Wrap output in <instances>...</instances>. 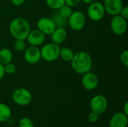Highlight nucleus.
Returning <instances> with one entry per match:
<instances>
[{"mask_svg":"<svg viewBox=\"0 0 128 127\" xmlns=\"http://www.w3.org/2000/svg\"><path fill=\"white\" fill-rule=\"evenodd\" d=\"M73 70L80 75L91 71L93 65L92 58L89 53L85 51H80L74 53V58L70 61Z\"/></svg>","mask_w":128,"mask_h":127,"instance_id":"f257e3e1","label":"nucleus"},{"mask_svg":"<svg viewBox=\"0 0 128 127\" xmlns=\"http://www.w3.org/2000/svg\"><path fill=\"white\" fill-rule=\"evenodd\" d=\"M30 31V24L28 20L23 17H16L10 22L9 31L15 40H26Z\"/></svg>","mask_w":128,"mask_h":127,"instance_id":"f03ea898","label":"nucleus"},{"mask_svg":"<svg viewBox=\"0 0 128 127\" xmlns=\"http://www.w3.org/2000/svg\"><path fill=\"white\" fill-rule=\"evenodd\" d=\"M13 102L20 106H26L32 101V94L31 91L24 88H19L12 93Z\"/></svg>","mask_w":128,"mask_h":127,"instance_id":"7ed1b4c3","label":"nucleus"},{"mask_svg":"<svg viewBox=\"0 0 128 127\" xmlns=\"http://www.w3.org/2000/svg\"><path fill=\"white\" fill-rule=\"evenodd\" d=\"M60 46L53 43L44 44L40 49L41 58L46 62H52L59 58Z\"/></svg>","mask_w":128,"mask_h":127,"instance_id":"20e7f679","label":"nucleus"},{"mask_svg":"<svg viewBox=\"0 0 128 127\" xmlns=\"http://www.w3.org/2000/svg\"><path fill=\"white\" fill-rule=\"evenodd\" d=\"M86 16L82 11L73 10L71 15L68 19V25L75 31H81L86 25Z\"/></svg>","mask_w":128,"mask_h":127,"instance_id":"39448f33","label":"nucleus"},{"mask_svg":"<svg viewBox=\"0 0 128 127\" xmlns=\"http://www.w3.org/2000/svg\"><path fill=\"white\" fill-rule=\"evenodd\" d=\"M106 11L103 3L94 1L88 4L87 15L91 20L94 22L100 21L104 17Z\"/></svg>","mask_w":128,"mask_h":127,"instance_id":"423d86ee","label":"nucleus"},{"mask_svg":"<svg viewBox=\"0 0 128 127\" xmlns=\"http://www.w3.org/2000/svg\"><path fill=\"white\" fill-rule=\"evenodd\" d=\"M108 107V102L106 98L102 94L94 95L90 101V108L92 112L100 115L104 114Z\"/></svg>","mask_w":128,"mask_h":127,"instance_id":"0eeeda50","label":"nucleus"},{"mask_svg":"<svg viewBox=\"0 0 128 127\" xmlns=\"http://www.w3.org/2000/svg\"><path fill=\"white\" fill-rule=\"evenodd\" d=\"M110 28L116 35H122L127 31L128 21L119 14L113 16L110 22Z\"/></svg>","mask_w":128,"mask_h":127,"instance_id":"6e6552de","label":"nucleus"},{"mask_svg":"<svg viewBox=\"0 0 128 127\" xmlns=\"http://www.w3.org/2000/svg\"><path fill=\"white\" fill-rule=\"evenodd\" d=\"M82 85L87 91H93L96 89L99 85L98 76L93 72L89 71L82 75Z\"/></svg>","mask_w":128,"mask_h":127,"instance_id":"1a4fd4ad","label":"nucleus"},{"mask_svg":"<svg viewBox=\"0 0 128 127\" xmlns=\"http://www.w3.org/2000/svg\"><path fill=\"white\" fill-rule=\"evenodd\" d=\"M24 59L29 64H36L41 59L40 49L38 46H30L24 50Z\"/></svg>","mask_w":128,"mask_h":127,"instance_id":"9d476101","label":"nucleus"},{"mask_svg":"<svg viewBox=\"0 0 128 127\" xmlns=\"http://www.w3.org/2000/svg\"><path fill=\"white\" fill-rule=\"evenodd\" d=\"M106 13L112 16L120 14V12L124 7L122 0H104L103 2Z\"/></svg>","mask_w":128,"mask_h":127,"instance_id":"9b49d317","label":"nucleus"},{"mask_svg":"<svg viewBox=\"0 0 128 127\" xmlns=\"http://www.w3.org/2000/svg\"><path fill=\"white\" fill-rule=\"evenodd\" d=\"M37 27L45 35H50L56 28L54 22L50 17L40 18L37 22Z\"/></svg>","mask_w":128,"mask_h":127,"instance_id":"f8f14e48","label":"nucleus"},{"mask_svg":"<svg viewBox=\"0 0 128 127\" xmlns=\"http://www.w3.org/2000/svg\"><path fill=\"white\" fill-rule=\"evenodd\" d=\"M30 46H39L44 44L45 41V34L42 33L40 30L33 29L31 30L26 39Z\"/></svg>","mask_w":128,"mask_h":127,"instance_id":"ddd939ff","label":"nucleus"},{"mask_svg":"<svg viewBox=\"0 0 128 127\" xmlns=\"http://www.w3.org/2000/svg\"><path fill=\"white\" fill-rule=\"evenodd\" d=\"M128 118L122 112L115 113L110 120V127H128Z\"/></svg>","mask_w":128,"mask_h":127,"instance_id":"4468645a","label":"nucleus"},{"mask_svg":"<svg viewBox=\"0 0 128 127\" xmlns=\"http://www.w3.org/2000/svg\"><path fill=\"white\" fill-rule=\"evenodd\" d=\"M67 31L65 28L63 27H56V29L50 34L52 43H56L57 45H60L64 42L67 38Z\"/></svg>","mask_w":128,"mask_h":127,"instance_id":"2eb2a0df","label":"nucleus"},{"mask_svg":"<svg viewBox=\"0 0 128 127\" xmlns=\"http://www.w3.org/2000/svg\"><path fill=\"white\" fill-rule=\"evenodd\" d=\"M12 115L10 108L5 103H0V122L4 123L8 121Z\"/></svg>","mask_w":128,"mask_h":127,"instance_id":"dca6fc26","label":"nucleus"},{"mask_svg":"<svg viewBox=\"0 0 128 127\" xmlns=\"http://www.w3.org/2000/svg\"><path fill=\"white\" fill-rule=\"evenodd\" d=\"M13 59V53L10 49L8 48H2L0 49V63L3 65L11 62Z\"/></svg>","mask_w":128,"mask_h":127,"instance_id":"f3484780","label":"nucleus"},{"mask_svg":"<svg viewBox=\"0 0 128 127\" xmlns=\"http://www.w3.org/2000/svg\"><path fill=\"white\" fill-rule=\"evenodd\" d=\"M74 52L68 47H62L60 48L59 52V58L62 59L64 62H70L72 58H74Z\"/></svg>","mask_w":128,"mask_h":127,"instance_id":"a211bd4d","label":"nucleus"},{"mask_svg":"<svg viewBox=\"0 0 128 127\" xmlns=\"http://www.w3.org/2000/svg\"><path fill=\"white\" fill-rule=\"evenodd\" d=\"M51 19L54 22L56 27H63V28H64L68 25V19L64 18L63 16H62L58 12L55 13L52 15Z\"/></svg>","mask_w":128,"mask_h":127,"instance_id":"6ab92c4d","label":"nucleus"},{"mask_svg":"<svg viewBox=\"0 0 128 127\" xmlns=\"http://www.w3.org/2000/svg\"><path fill=\"white\" fill-rule=\"evenodd\" d=\"M46 5L52 10H58L64 4H65L64 0H46Z\"/></svg>","mask_w":128,"mask_h":127,"instance_id":"aec40b11","label":"nucleus"},{"mask_svg":"<svg viewBox=\"0 0 128 127\" xmlns=\"http://www.w3.org/2000/svg\"><path fill=\"white\" fill-rule=\"evenodd\" d=\"M72 12H73L72 7L68 6V5H67V4H64L59 9H58V13L62 16H63L64 18H65L67 19L70 17V16L71 15Z\"/></svg>","mask_w":128,"mask_h":127,"instance_id":"412c9836","label":"nucleus"},{"mask_svg":"<svg viewBox=\"0 0 128 127\" xmlns=\"http://www.w3.org/2000/svg\"><path fill=\"white\" fill-rule=\"evenodd\" d=\"M19 127H34V125L30 118L23 117L19 121Z\"/></svg>","mask_w":128,"mask_h":127,"instance_id":"4be33fe9","label":"nucleus"},{"mask_svg":"<svg viewBox=\"0 0 128 127\" xmlns=\"http://www.w3.org/2000/svg\"><path fill=\"white\" fill-rule=\"evenodd\" d=\"M14 47L18 52H23L26 48V43L25 42V40L16 39L14 44Z\"/></svg>","mask_w":128,"mask_h":127,"instance_id":"5701e85b","label":"nucleus"},{"mask_svg":"<svg viewBox=\"0 0 128 127\" xmlns=\"http://www.w3.org/2000/svg\"><path fill=\"white\" fill-rule=\"evenodd\" d=\"M4 72L5 74H8V75H12L14 73H16V67L14 64L10 62L8 64H6L4 65Z\"/></svg>","mask_w":128,"mask_h":127,"instance_id":"b1692460","label":"nucleus"},{"mask_svg":"<svg viewBox=\"0 0 128 127\" xmlns=\"http://www.w3.org/2000/svg\"><path fill=\"white\" fill-rule=\"evenodd\" d=\"M120 61L121 63L124 66V67H128V51L124 50V52H122L120 55Z\"/></svg>","mask_w":128,"mask_h":127,"instance_id":"393cba45","label":"nucleus"},{"mask_svg":"<svg viewBox=\"0 0 128 127\" xmlns=\"http://www.w3.org/2000/svg\"><path fill=\"white\" fill-rule=\"evenodd\" d=\"M88 119L91 123H96L99 119V115H98L97 113H95L94 112H92L88 115Z\"/></svg>","mask_w":128,"mask_h":127,"instance_id":"a878e982","label":"nucleus"},{"mask_svg":"<svg viewBox=\"0 0 128 127\" xmlns=\"http://www.w3.org/2000/svg\"><path fill=\"white\" fill-rule=\"evenodd\" d=\"M64 1H65V4H67L71 7L78 5L81 1V0H64Z\"/></svg>","mask_w":128,"mask_h":127,"instance_id":"bb28decb","label":"nucleus"},{"mask_svg":"<svg viewBox=\"0 0 128 127\" xmlns=\"http://www.w3.org/2000/svg\"><path fill=\"white\" fill-rule=\"evenodd\" d=\"M123 18L128 20V6H124L120 12V14Z\"/></svg>","mask_w":128,"mask_h":127,"instance_id":"cd10ccee","label":"nucleus"},{"mask_svg":"<svg viewBox=\"0 0 128 127\" xmlns=\"http://www.w3.org/2000/svg\"><path fill=\"white\" fill-rule=\"evenodd\" d=\"M10 1L15 6H20L25 3L26 0H10Z\"/></svg>","mask_w":128,"mask_h":127,"instance_id":"c85d7f7f","label":"nucleus"},{"mask_svg":"<svg viewBox=\"0 0 128 127\" xmlns=\"http://www.w3.org/2000/svg\"><path fill=\"white\" fill-rule=\"evenodd\" d=\"M4 75H5V72L4 69V65L0 63V81L4 78Z\"/></svg>","mask_w":128,"mask_h":127,"instance_id":"c756f323","label":"nucleus"},{"mask_svg":"<svg viewBox=\"0 0 128 127\" xmlns=\"http://www.w3.org/2000/svg\"><path fill=\"white\" fill-rule=\"evenodd\" d=\"M122 112H123V113H124L126 115H128V102H126V103L124 104V106H123V109H122Z\"/></svg>","mask_w":128,"mask_h":127,"instance_id":"7c9ffc66","label":"nucleus"},{"mask_svg":"<svg viewBox=\"0 0 128 127\" xmlns=\"http://www.w3.org/2000/svg\"><path fill=\"white\" fill-rule=\"evenodd\" d=\"M95 1V0H81V1L84 2L85 4H91L92 2H93V1Z\"/></svg>","mask_w":128,"mask_h":127,"instance_id":"2f4dec72","label":"nucleus"}]
</instances>
